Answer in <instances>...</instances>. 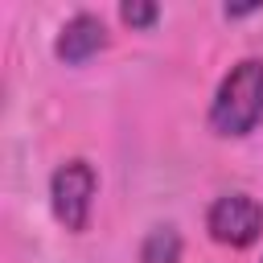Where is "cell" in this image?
I'll use <instances>...</instances> for the list:
<instances>
[{"instance_id":"3","label":"cell","mask_w":263,"mask_h":263,"mask_svg":"<svg viewBox=\"0 0 263 263\" xmlns=\"http://www.w3.org/2000/svg\"><path fill=\"white\" fill-rule=\"evenodd\" d=\"M205 230L222 247H251L263 234V205L251 193H222L205 214Z\"/></svg>"},{"instance_id":"1","label":"cell","mask_w":263,"mask_h":263,"mask_svg":"<svg viewBox=\"0 0 263 263\" xmlns=\"http://www.w3.org/2000/svg\"><path fill=\"white\" fill-rule=\"evenodd\" d=\"M263 119V62L242 58L218 82L210 103V127L218 136H247Z\"/></svg>"},{"instance_id":"6","label":"cell","mask_w":263,"mask_h":263,"mask_svg":"<svg viewBox=\"0 0 263 263\" xmlns=\"http://www.w3.org/2000/svg\"><path fill=\"white\" fill-rule=\"evenodd\" d=\"M119 16H123L132 29H152V25H156V16H160V8H156V4H148V0H127V4L119 8Z\"/></svg>"},{"instance_id":"2","label":"cell","mask_w":263,"mask_h":263,"mask_svg":"<svg viewBox=\"0 0 263 263\" xmlns=\"http://www.w3.org/2000/svg\"><path fill=\"white\" fill-rule=\"evenodd\" d=\"M95 168L90 160L74 156V160H62L49 177V205H53V218L70 230V234H82L86 222H90V205H95Z\"/></svg>"},{"instance_id":"5","label":"cell","mask_w":263,"mask_h":263,"mask_svg":"<svg viewBox=\"0 0 263 263\" xmlns=\"http://www.w3.org/2000/svg\"><path fill=\"white\" fill-rule=\"evenodd\" d=\"M140 263H181V234L177 226H152L140 242Z\"/></svg>"},{"instance_id":"7","label":"cell","mask_w":263,"mask_h":263,"mask_svg":"<svg viewBox=\"0 0 263 263\" xmlns=\"http://www.w3.org/2000/svg\"><path fill=\"white\" fill-rule=\"evenodd\" d=\"M222 12H226V21H238V16H251V12H259V4H247V8H234V4H226Z\"/></svg>"},{"instance_id":"4","label":"cell","mask_w":263,"mask_h":263,"mask_svg":"<svg viewBox=\"0 0 263 263\" xmlns=\"http://www.w3.org/2000/svg\"><path fill=\"white\" fill-rule=\"evenodd\" d=\"M103 45H107V25H103L95 12H74V16L62 25V33H58L53 53H58L66 66H78V62L95 58Z\"/></svg>"}]
</instances>
